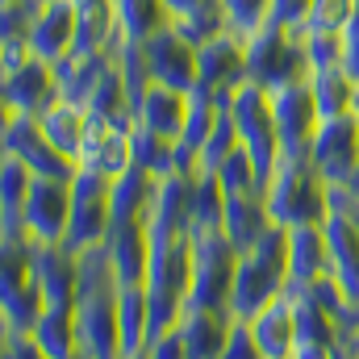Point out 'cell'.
<instances>
[{
	"mask_svg": "<svg viewBox=\"0 0 359 359\" xmlns=\"http://www.w3.org/2000/svg\"><path fill=\"white\" fill-rule=\"evenodd\" d=\"M288 292V230L271 226L268 234L238 255L234 271V292H230V313L238 322H251L268 301Z\"/></svg>",
	"mask_w": 359,
	"mask_h": 359,
	"instance_id": "6da1fadb",
	"label": "cell"
},
{
	"mask_svg": "<svg viewBox=\"0 0 359 359\" xmlns=\"http://www.w3.org/2000/svg\"><path fill=\"white\" fill-rule=\"evenodd\" d=\"M264 205H268L276 226H305V222H326L330 213V184L318 176V168L305 155H280L276 172L268 176L264 188Z\"/></svg>",
	"mask_w": 359,
	"mask_h": 359,
	"instance_id": "7a4b0ae2",
	"label": "cell"
},
{
	"mask_svg": "<svg viewBox=\"0 0 359 359\" xmlns=\"http://www.w3.org/2000/svg\"><path fill=\"white\" fill-rule=\"evenodd\" d=\"M247 80L268 92L309 80V59H305L301 34L268 21L255 38H247Z\"/></svg>",
	"mask_w": 359,
	"mask_h": 359,
	"instance_id": "3957f363",
	"label": "cell"
},
{
	"mask_svg": "<svg viewBox=\"0 0 359 359\" xmlns=\"http://www.w3.org/2000/svg\"><path fill=\"white\" fill-rule=\"evenodd\" d=\"M238 255H243V251H238L222 230L192 234V284H188V305H196V309H230Z\"/></svg>",
	"mask_w": 359,
	"mask_h": 359,
	"instance_id": "277c9868",
	"label": "cell"
},
{
	"mask_svg": "<svg viewBox=\"0 0 359 359\" xmlns=\"http://www.w3.org/2000/svg\"><path fill=\"white\" fill-rule=\"evenodd\" d=\"M230 117H234L238 138L251 151L255 168L268 180L276 172V163H280V134H276V117H271V92L251 84V80H243L238 88L230 92Z\"/></svg>",
	"mask_w": 359,
	"mask_h": 359,
	"instance_id": "5b68a950",
	"label": "cell"
},
{
	"mask_svg": "<svg viewBox=\"0 0 359 359\" xmlns=\"http://www.w3.org/2000/svg\"><path fill=\"white\" fill-rule=\"evenodd\" d=\"M109 188H113V180L76 168V176H72V226H67V243H63L67 251L80 255V251L100 247L109 238V226H113Z\"/></svg>",
	"mask_w": 359,
	"mask_h": 359,
	"instance_id": "8992f818",
	"label": "cell"
},
{
	"mask_svg": "<svg viewBox=\"0 0 359 359\" xmlns=\"http://www.w3.org/2000/svg\"><path fill=\"white\" fill-rule=\"evenodd\" d=\"M76 334L84 359H121L117 343V284L76 292Z\"/></svg>",
	"mask_w": 359,
	"mask_h": 359,
	"instance_id": "52a82bcc",
	"label": "cell"
},
{
	"mask_svg": "<svg viewBox=\"0 0 359 359\" xmlns=\"http://www.w3.org/2000/svg\"><path fill=\"white\" fill-rule=\"evenodd\" d=\"M25 238L34 247H63L67 243V226H72V180H34L25 205Z\"/></svg>",
	"mask_w": 359,
	"mask_h": 359,
	"instance_id": "ba28073f",
	"label": "cell"
},
{
	"mask_svg": "<svg viewBox=\"0 0 359 359\" xmlns=\"http://www.w3.org/2000/svg\"><path fill=\"white\" fill-rule=\"evenodd\" d=\"M0 155H17L34 176L42 180H72L76 176V163L67 155H59L46 134L38 130V117H21V113H4V126H0Z\"/></svg>",
	"mask_w": 359,
	"mask_h": 359,
	"instance_id": "9c48e42d",
	"label": "cell"
},
{
	"mask_svg": "<svg viewBox=\"0 0 359 359\" xmlns=\"http://www.w3.org/2000/svg\"><path fill=\"white\" fill-rule=\"evenodd\" d=\"M305 159L318 168V176L326 180V184H347L359 168V121H355V113L322 121L318 134H313V142H309V155H305Z\"/></svg>",
	"mask_w": 359,
	"mask_h": 359,
	"instance_id": "30bf717a",
	"label": "cell"
},
{
	"mask_svg": "<svg viewBox=\"0 0 359 359\" xmlns=\"http://www.w3.org/2000/svg\"><path fill=\"white\" fill-rule=\"evenodd\" d=\"M76 34H80V8L76 0H46L38 4L34 21L25 25V42H29V55L42 59V63H63L72 50H76Z\"/></svg>",
	"mask_w": 359,
	"mask_h": 359,
	"instance_id": "8fae6325",
	"label": "cell"
},
{
	"mask_svg": "<svg viewBox=\"0 0 359 359\" xmlns=\"http://www.w3.org/2000/svg\"><path fill=\"white\" fill-rule=\"evenodd\" d=\"M142 55H147V67H151V84H163V88H176V92L201 88L196 46L180 34L176 25H168L151 42H142Z\"/></svg>",
	"mask_w": 359,
	"mask_h": 359,
	"instance_id": "7c38bea8",
	"label": "cell"
},
{
	"mask_svg": "<svg viewBox=\"0 0 359 359\" xmlns=\"http://www.w3.org/2000/svg\"><path fill=\"white\" fill-rule=\"evenodd\" d=\"M271 117H276V134H280V155H309V142L322 126L309 80L271 92Z\"/></svg>",
	"mask_w": 359,
	"mask_h": 359,
	"instance_id": "4fadbf2b",
	"label": "cell"
},
{
	"mask_svg": "<svg viewBox=\"0 0 359 359\" xmlns=\"http://www.w3.org/2000/svg\"><path fill=\"white\" fill-rule=\"evenodd\" d=\"M0 100H4V113L38 117L46 104L59 100V76H55V67L42 63V59H29L13 76H0Z\"/></svg>",
	"mask_w": 359,
	"mask_h": 359,
	"instance_id": "5bb4252c",
	"label": "cell"
},
{
	"mask_svg": "<svg viewBox=\"0 0 359 359\" xmlns=\"http://www.w3.org/2000/svg\"><path fill=\"white\" fill-rule=\"evenodd\" d=\"M196 63H201V88H213L222 96H230L247 80V38L222 29L217 38L196 46Z\"/></svg>",
	"mask_w": 359,
	"mask_h": 359,
	"instance_id": "9a60e30c",
	"label": "cell"
},
{
	"mask_svg": "<svg viewBox=\"0 0 359 359\" xmlns=\"http://www.w3.org/2000/svg\"><path fill=\"white\" fill-rule=\"evenodd\" d=\"M192 184L196 176H163L155 184V196H151V209H147V230H151V243H172L180 234H188V209H192Z\"/></svg>",
	"mask_w": 359,
	"mask_h": 359,
	"instance_id": "2e32d148",
	"label": "cell"
},
{
	"mask_svg": "<svg viewBox=\"0 0 359 359\" xmlns=\"http://www.w3.org/2000/svg\"><path fill=\"white\" fill-rule=\"evenodd\" d=\"M104 251H109V264H113V276H117V288L147 284L151 251H155L147 222H113L109 238H104Z\"/></svg>",
	"mask_w": 359,
	"mask_h": 359,
	"instance_id": "e0dca14e",
	"label": "cell"
},
{
	"mask_svg": "<svg viewBox=\"0 0 359 359\" xmlns=\"http://www.w3.org/2000/svg\"><path fill=\"white\" fill-rule=\"evenodd\" d=\"M29 268L42 288L46 309H76V284H80V264L76 251L67 247H29Z\"/></svg>",
	"mask_w": 359,
	"mask_h": 359,
	"instance_id": "ac0fdd59",
	"label": "cell"
},
{
	"mask_svg": "<svg viewBox=\"0 0 359 359\" xmlns=\"http://www.w3.org/2000/svg\"><path fill=\"white\" fill-rule=\"evenodd\" d=\"M330 276V243H326V222H305L288 226V292L318 284Z\"/></svg>",
	"mask_w": 359,
	"mask_h": 359,
	"instance_id": "d6986e66",
	"label": "cell"
},
{
	"mask_svg": "<svg viewBox=\"0 0 359 359\" xmlns=\"http://www.w3.org/2000/svg\"><path fill=\"white\" fill-rule=\"evenodd\" d=\"M38 130L46 134V142H50L59 155H67V159L76 163V159L84 155V147H88L92 113H88V104L59 96L55 104H46V109L38 113Z\"/></svg>",
	"mask_w": 359,
	"mask_h": 359,
	"instance_id": "ffe728a7",
	"label": "cell"
},
{
	"mask_svg": "<svg viewBox=\"0 0 359 359\" xmlns=\"http://www.w3.org/2000/svg\"><path fill=\"white\" fill-rule=\"evenodd\" d=\"M76 168H84V172H92V176H104V180H117L121 172H130V168H134V155H130V130L92 117L88 147H84V155L76 159Z\"/></svg>",
	"mask_w": 359,
	"mask_h": 359,
	"instance_id": "44dd1931",
	"label": "cell"
},
{
	"mask_svg": "<svg viewBox=\"0 0 359 359\" xmlns=\"http://www.w3.org/2000/svg\"><path fill=\"white\" fill-rule=\"evenodd\" d=\"M234 322L238 318L230 309H196V305H188L184 318H180V334H184L188 359H222Z\"/></svg>",
	"mask_w": 359,
	"mask_h": 359,
	"instance_id": "7402d4cb",
	"label": "cell"
},
{
	"mask_svg": "<svg viewBox=\"0 0 359 359\" xmlns=\"http://www.w3.org/2000/svg\"><path fill=\"white\" fill-rule=\"evenodd\" d=\"M247 326H251L259 351H264L268 359H288L292 351H297V309H292V292L268 301Z\"/></svg>",
	"mask_w": 359,
	"mask_h": 359,
	"instance_id": "603a6c76",
	"label": "cell"
},
{
	"mask_svg": "<svg viewBox=\"0 0 359 359\" xmlns=\"http://www.w3.org/2000/svg\"><path fill=\"white\" fill-rule=\"evenodd\" d=\"M117 343H121V359L147 355V347H151V301H147V284L117 288Z\"/></svg>",
	"mask_w": 359,
	"mask_h": 359,
	"instance_id": "cb8c5ba5",
	"label": "cell"
},
{
	"mask_svg": "<svg viewBox=\"0 0 359 359\" xmlns=\"http://www.w3.org/2000/svg\"><path fill=\"white\" fill-rule=\"evenodd\" d=\"M184 113H188V92L163 88V84H147L134 100V126H147L163 138L184 134Z\"/></svg>",
	"mask_w": 359,
	"mask_h": 359,
	"instance_id": "d4e9b609",
	"label": "cell"
},
{
	"mask_svg": "<svg viewBox=\"0 0 359 359\" xmlns=\"http://www.w3.org/2000/svg\"><path fill=\"white\" fill-rule=\"evenodd\" d=\"M271 226V213L264 205V196H226V222H222V234L238 247V251H251Z\"/></svg>",
	"mask_w": 359,
	"mask_h": 359,
	"instance_id": "484cf974",
	"label": "cell"
},
{
	"mask_svg": "<svg viewBox=\"0 0 359 359\" xmlns=\"http://www.w3.org/2000/svg\"><path fill=\"white\" fill-rule=\"evenodd\" d=\"M113 8H117V29H121L126 46H142L159 29L172 25L168 0H113Z\"/></svg>",
	"mask_w": 359,
	"mask_h": 359,
	"instance_id": "4316f807",
	"label": "cell"
},
{
	"mask_svg": "<svg viewBox=\"0 0 359 359\" xmlns=\"http://www.w3.org/2000/svg\"><path fill=\"white\" fill-rule=\"evenodd\" d=\"M355 80L347 67H322V72H309V92H313V104H318V117L330 121V117H347L351 104H355Z\"/></svg>",
	"mask_w": 359,
	"mask_h": 359,
	"instance_id": "83f0119b",
	"label": "cell"
},
{
	"mask_svg": "<svg viewBox=\"0 0 359 359\" xmlns=\"http://www.w3.org/2000/svg\"><path fill=\"white\" fill-rule=\"evenodd\" d=\"M155 184L159 180L142 168H130L113 180L109 188V205H113V222H142L147 209H151V196H155Z\"/></svg>",
	"mask_w": 359,
	"mask_h": 359,
	"instance_id": "f1b7e54d",
	"label": "cell"
},
{
	"mask_svg": "<svg viewBox=\"0 0 359 359\" xmlns=\"http://www.w3.org/2000/svg\"><path fill=\"white\" fill-rule=\"evenodd\" d=\"M29 339L42 347L46 359H80V334H76V313L72 309H46Z\"/></svg>",
	"mask_w": 359,
	"mask_h": 359,
	"instance_id": "f546056e",
	"label": "cell"
},
{
	"mask_svg": "<svg viewBox=\"0 0 359 359\" xmlns=\"http://www.w3.org/2000/svg\"><path fill=\"white\" fill-rule=\"evenodd\" d=\"M109 63H113V59H104V55H67L63 63H55V76H59V96L88 104L92 88H96V80L104 76V67H109Z\"/></svg>",
	"mask_w": 359,
	"mask_h": 359,
	"instance_id": "4dcf8cb0",
	"label": "cell"
},
{
	"mask_svg": "<svg viewBox=\"0 0 359 359\" xmlns=\"http://www.w3.org/2000/svg\"><path fill=\"white\" fill-rule=\"evenodd\" d=\"M292 309H297V343H322V347H339V318L330 309H322L313 301V292L297 288L292 292Z\"/></svg>",
	"mask_w": 359,
	"mask_h": 359,
	"instance_id": "1f68e13d",
	"label": "cell"
},
{
	"mask_svg": "<svg viewBox=\"0 0 359 359\" xmlns=\"http://www.w3.org/2000/svg\"><path fill=\"white\" fill-rule=\"evenodd\" d=\"M130 155H134V168L151 172L155 180L176 172V138H163V134H155L147 126L130 130Z\"/></svg>",
	"mask_w": 359,
	"mask_h": 359,
	"instance_id": "d6a6232c",
	"label": "cell"
},
{
	"mask_svg": "<svg viewBox=\"0 0 359 359\" xmlns=\"http://www.w3.org/2000/svg\"><path fill=\"white\" fill-rule=\"evenodd\" d=\"M226 222V188L217 176H196L192 184V209H188V234H205V230H222Z\"/></svg>",
	"mask_w": 359,
	"mask_h": 359,
	"instance_id": "836d02e7",
	"label": "cell"
},
{
	"mask_svg": "<svg viewBox=\"0 0 359 359\" xmlns=\"http://www.w3.org/2000/svg\"><path fill=\"white\" fill-rule=\"evenodd\" d=\"M243 147V138H238V126H234V117H230V100H226V109H222V117L213 121V130L205 134V142H201V172L205 176H217V168L234 155Z\"/></svg>",
	"mask_w": 359,
	"mask_h": 359,
	"instance_id": "e575fe53",
	"label": "cell"
},
{
	"mask_svg": "<svg viewBox=\"0 0 359 359\" xmlns=\"http://www.w3.org/2000/svg\"><path fill=\"white\" fill-rule=\"evenodd\" d=\"M217 184L226 188V196H264V188H268V180L255 168V159H251L247 147H238V151L217 168Z\"/></svg>",
	"mask_w": 359,
	"mask_h": 359,
	"instance_id": "d590c367",
	"label": "cell"
},
{
	"mask_svg": "<svg viewBox=\"0 0 359 359\" xmlns=\"http://www.w3.org/2000/svg\"><path fill=\"white\" fill-rule=\"evenodd\" d=\"M172 25H176L192 46H201V42H209V38H217V34L226 29V8H222V0H205V4H196L192 13L176 17Z\"/></svg>",
	"mask_w": 359,
	"mask_h": 359,
	"instance_id": "8d00e7d4",
	"label": "cell"
},
{
	"mask_svg": "<svg viewBox=\"0 0 359 359\" xmlns=\"http://www.w3.org/2000/svg\"><path fill=\"white\" fill-rule=\"evenodd\" d=\"M226 8V29L238 38H255L271 21V0H222Z\"/></svg>",
	"mask_w": 359,
	"mask_h": 359,
	"instance_id": "74e56055",
	"label": "cell"
},
{
	"mask_svg": "<svg viewBox=\"0 0 359 359\" xmlns=\"http://www.w3.org/2000/svg\"><path fill=\"white\" fill-rule=\"evenodd\" d=\"M351 17H355V0H313L301 34H347Z\"/></svg>",
	"mask_w": 359,
	"mask_h": 359,
	"instance_id": "f35d334b",
	"label": "cell"
},
{
	"mask_svg": "<svg viewBox=\"0 0 359 359\" xmlns=\"http://www.w3.org/2000/svg\"><path fill=\"white\" fill-rule=\"evenodd\" d=\"M301 42H305L309 72L343 67V34H301Z\"/></svg>",
	"mask_w": 359,
	"mask_h": 359,
	"instance_id": "ab89813d",
	"label": "cell"
},
{
	"mask_svg": "<svg viewBox=\"0 0 359 359\" xmlns=\"http://www.w3.org/2000/svg\"><path fill=\"white\" fill-rule=\"evenodd\" d=\"M34 55H29V42L25 34H4L0 38V76H13L17 67H25Z\"/></svg>",
	"mask_w": 359,
	"mask_h": 359,
	"instance_id": "60d3db41",
	"label": "cell"
},
{
	"mask_svg": "<svg viewBox=\"0 0 359 359\" xmlns=\"http://www.w3.org/2000/svg\"><path fill=\"white\" fill-rule=\"evenodd\" d=\"M222 359H268V355L259 351V343H255L251 326H247V322H234L230 343H226V355H222Z\"/></svg>",
	"mask_w": 359,
	"mask_h": 359,
	"instance_id": "b9f144b4",
	"label": "cell"
},
{
	"mask_svg": "<svg viewBox=\"0 0 359 359\" xmlns=\"http://www.w3.org/2000/svg\"><path fill=\"white\" fill-rule=\"evenodd\" d=\"M309 4L313 0H271V21L301 34L305 29V17H309Z\"/></svg>",
	"mask_w": 359,
	"mask_h": 359,
	"instance_id": "7bdbcfd3",
	"label": "cell"
},
{
	"mask_svg": "<svg viewBox=\"0 0 359 359\" xmlns=\"http://www.w3.org/2000/svg\"><path fill=\"white\" fill-rule=\"evenodd\" d=\"M142 359H188V347H184V334L176 330H168V334H159V339H151V347H147V355Z\"/></svg>",
	"mask_w": 359,
	"mask_h": 359,
	"instance_id": "ee69618b",
	"label": "cell"
},
{
	"mask_svg": "<svg viewBox=\"0 0 359 359\" xmlns=\"http://www.w3.org/2000/svg\"><path fill=\"white\" fill-rule=\"evenodd\" d=\"M0 339H4V355L0 359H46L29 334H0Z\"/></svg>",
	"mask_w": 359,
	"mask_h": 359,
	"instance_id": "f6af8a7d",
	"label": "cell"
},
{
	"mask_svg": "<svg viewBox=\"0 0 359 359\" xmlns=\"http://www.w3.org/2000/svg\"><path fill=\"white\" fill-rule=\"evenodd\" d=\"M339 347H347L351 355H359V305H351L339 322Z\"/></svg>",
	"mask_w": 359,
	"mask_h": 359,
	"instance_id": "bcb514c9",
	"label": "cell"
},
{
	"mask_svg": "<svg viewBox=\"0 0 359 359\" xmlns=\"http://www.w3.org/2000/svg\"><path fill=\"white\" fill-rule=\"evenodd\" d=\"M343 67L351 72V80L359 84V21H351L347 34H343Z\"/></svg>",
	"mask_w": 359,
	"mask_h": 359,
	"instance_id": "7dc6e473",
	"label": "cell"
},
{
	"mask_svg": "<svg viewBox=\"0 0 359 359\" xmlns=\"http://www.w3.org/2000/svg\"><path fill=\"white\" fill-rule=\"evenodd\" d=\"M288 359H334V347H322V343H297V351Z\"/></svg>",
	"mask_w": 359,
	"mask_h": 359,
	"instance_id": "c3c4849f",
	"label": "cell"
},
{
	"mask_svg": "<svg viewBox=\"0 0 359 359\" xmlns=\"http://www.w3.org/2000/svg\"><path fill=\"white\" fill-rule=\"evenodd\" d=\"M196 4H205V0H168V8H172V21H176V17H184V13H192Z\"/></svg>",
	"mask_w": 359,
	"mask_h": 359,
	"instance_id": "681fc988",
	"label": "cell"
},
{
	"mask_svg": "<svg viewBox=\"0 0 359 359\" xmlns=\"http://www.w3.org/2000/svg\"><path fill=\"white\" fill-rule=\"evenodd\" d=\"M347 188H351V196H355V201H359V168H355V176L347 180Z\"/></svg>",
	"mask_w": 359,
	"mask_h": 359,
	"instance_id": "f907efd6",
	"label": "cell"
},
{
	"mask_svg": "<svg viewBox=\"0 0 359 359\" xmlns=\"http://www.w3.org/2000/svg\"><path fill=\"white\" fill-rule=\"evenodd\" d=\"M351 113H355V121H359V88H355V104H351Z\"/></svg>",
	"mask_w": 359,
	"mask_h": 359,
	"instance_id": "816d5d0a",
	"label": "cell"
},
{
	"mask_svg": "<svg viewBox=\"0 0 359 359\" xmlns=\"http://www.w3.org/2000/svg\"><path fill=\"white\" fill-rule=\"evenodd\" d=\"M351 21H359V0H355V17H351Z\"/></svg>",
	"mask_w": 359,
	"mask_h": 359,
	"instance_id": "f5cc1de1",
	"label": "cell"
},
{
	"mask_svg": "<svg viewBox=\"0 0 359 359\" xmlns=\"http://www.w3.org/2000/svg\"><path fill=\"white\" fill-rule=\"evenodd\" d=\"M42 4H46V0H42Z\"/></svg>",
	"mask_w": 359,
	"mask_h": 359,
	"instance_id": "db71d44e",
	"label": "cell"
},
{
	"mask_svg": "<svg viewBox=\"0 0 359 359\" xmlns=\"http://www.w3.org/2000/svg\"><path fill=\"white\" fill-rule=\"evenodd\" d=\"M138 359H142V355H138Z\"/></svg>",
	"mask_w": 359,
	"mask_h": 359,
	"instance_id": "11a10c76",
	"label": "cell"
},
{
	"mask_svg": "<svg viewBox=\"0 0 359 359\" xmlns=\"http://www.w3.org/2000/svg\"><path fill=\"white\" fill-rule=\"evenodd\" d=\"M355 359H359V355H355Z\"/></svg>",
	"mask_w": 359,
	"mask_h": 359,
	"instance_id": "9f6ffc18",
	"label": "cell"
}]
</instances>
